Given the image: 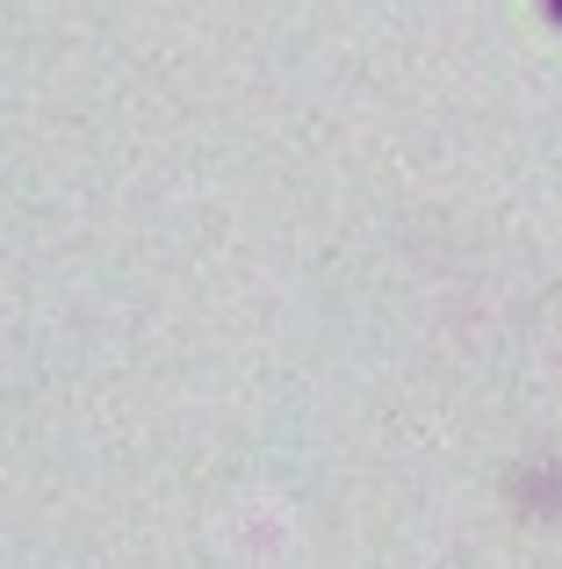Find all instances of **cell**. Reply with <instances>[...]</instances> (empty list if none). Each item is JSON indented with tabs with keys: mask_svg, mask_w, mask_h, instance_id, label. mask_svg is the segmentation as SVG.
<instances>
[{
	"mask_svg": "<svg viewBox=\"0 0 562 569\" xmlns=\"http://www.w3.org/2000/svg\"><path fill=\"white\" fill-rule=\"evenodd\" d=\"M541 8H549V22H562V0H541Z\"/></svg>",
	"mask_w": 562,
	"mask_h": 569,
	"instance_id": "6da1fadb",
	"label": "cell"
}]
</instances>
